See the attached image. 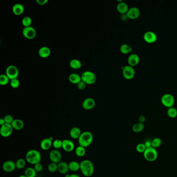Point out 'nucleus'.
Wrapping results in <instances>:
<instances>
[{
  "label": "nucleus",
  "instance_id": "f257e3e1",
  "mask_svg": "<svg viewBox=\"0 0 177 177\" xmlns=\"http://www.w3.org/2000/svg\"><path fill=\"white\" fill-rule=\"evenodd\" d=\"M80 171L82 174L86 177H89L94 172V166L92 161L85 159L80 163Z\"/></svg>",
  "mask_w": 177,
  "mask_h": 177
},
{
  "label": "nucleus",
  "instance_id": "f03ea898",
  "mask_svg": "<svg viewBox=\"0 0 177 177\" xmlns=\"http://www.w3.org/2000/svg\"><path fill=\"white\" fill-rule=\"evenodd\" d=\"M42 156L38 150L32 149L28 151L25 154V160L30 164L35 165L40 163Z\"/></svg>",
  "mask_w": 177,
  "mask_h": 177
},
{
  "label": "nucleus",
  "instance_id": "7ed1b4c3",
  "mask_svg": "<svg viewBox=\"0 0 177 177\" xmlns=\"http://www.w3.org/2000/svg\"><path fill=\"white\" fill-rule=\"evenodd\" d=\"M94 139V136L92 132L88 131H85L82 132L80 138L78 139L79 145L87 148L92 145Z\"/></svg>",
  "mask_w": 177,
  "mask_h": 177
},
{
  "label": "nucleus",
  "instance_id": "20e7f679",
  "mask_svg": "<svg viewBox=\"0 0 177 177\" xmlns=\"http://www.w3.org/2000/svg\"><path fill=\"white\" fill-rule=\"evenodd\" d=\"M143 154L145 159L150 162L156 161L158 157L157 150L153 147L146 149L145 152Z\"/></svg>",
  "mask_w": 177,
  "mask_h": 177
},
{
  "label": "nucleus",
  "instance_id": "39448f33",
  "mask_svg": "<svg viewBox=\"0 0 177 177\" xmlns=\"http://www.w3.org/2000/svg\"><path fill=\"white\" fill-rule=\"evenodd\" d=\"M82 81L87 85L94 84L96 81V75L90 71L84 72L81 75Z\"/></svg>",
  "mask_w": 177,
  "mask_h": 177
},
{
  "label": "nucleus",
  "instance_id": "423d86ee",
  "mask_svg": "<svg viewBox=\"0 0 177 177\" xmlns=\"http://www.w3.org/2000/svg\"><path fill=\"white\" fill-rule=\"evenodd\" d=\"M161 102L165 107L170 108L173 107L175 103V98L172 94H164L161 98Z\"/></svg>",
  "mask_w": 177,
  "mask_h": 177
},
{
  "label": "nucleus",
  "instance_id": "0eeeda50",
  "mask_svg": "<svg viewBox=\"0 0 177 177\" xmlns=\"http://www.w3.org/2000/svg\"><path fill=\"white\" fill-rule=\"evenodd\" d=\"M6 75L8 77L10 80L17 78L19 75L18 68L15 65H9L6 70Z\"/></svg>",
  "mask_w": 177,
  "mask_h": 177
},
{
  "label": "nucleus",
  "instance_id": "6e6552de",
  "mask_svg": "<svg viewBox=\"0 0 177 177\" xmlns=\"http://www.w3.org/2000/svg\"><path fill=\"white\" fill-rule=\"evenodd\" d=\"M123 75L126 80H132L135 75V71L134 67L130 65H126L123 68Z\"/></svg>",
  "mask_w": 177,
  "mask_h": 177
},
{
  "label": "nucleus",
  "instance_id": "1a4fd4ad",
  "mask_svg": "<svg viewBox=\"0 0 177 177\" xmlns=\"http://www.w3.org/2000/svg\"><path fill=\"white\" fill-rule=\"evenodd\" d=\"M62 154L61 152L58 150H52L49 154V158L51 160V162L58 164L62 162Z\"/></svg>",
  "mask_w": 177,
  "mask_h": 177
},
{
  "label": "nucleus",
  "instance_id": "9d476101",
  "mask_svg": "<svg viewBox=\"0 0 177 177\" xmlns=\"http://www.w3.org/2000/svg\"><path fill=\"white\" fill-rule=\"evenodd\" d=\"M13 129H14L12 125L5 124L4 125L1 126L0 134L3 137H8L13 133Z\"/></svg>",
  "mask_w": 177,
  "mask_h": 177
},
{
  "label": "nucleus",
  "instance_id": "9b49d317",
  "mask_svg": "<svg viewBox=\"0 0 177 177\" xmlns=\"http://www.w3.org/2000/svg\"><path fill=\"white\" fill-rule=\"evenodd\" d=\"M22 35L25 38L32 40L36 36V31L35 28L31 26L25 27L22 30Z\"/></svg>",
  "mask_w": 177,
  "mask_h": 177
},
{
  "label": "nucleus",
  "instance_id": "f8f14e48",
  "mask_svg": "<svg viewBox=\"0 0 177 177\" xmlns=\"http://www.w3.org/2000/svg\"><path fill=\"white\" fill-rule=\"evenodd\" d=\"M157 35L153 31H146L143 35V39L148 43H153L157 40Z\"/></svg>",
  "mask_w": 177,
  "mask_h": 177
},
{
  "label": "nucleus",
  "instance_id": "ddd939ff",
  "mask_svg": "<svg viewBox=\"0 0 177 177\" xmlns=\"http://www.w3.org/2000/svg\"><path fill=\"white\" fill-rule=\"evenodd\" d=\"M62 148L67 152H72L75 149V145L72 141L69 139H64L62 140Z\"/></svg>",
  "mask_w": 177,
  "mask_h": 177
},
{
  "label": "nucleus",
  "instance_id": "4468645a",
  "mask_svg": "<svg viewBox=\"0 0 177 177\" xmlns=\"http://www.w3.org/2000/svg\"><path fill=\"white\" fill-rule=\"evenodd\" d=\"M140 11L137 7H132L129 8L126 15L128 18L130 19H135L140 16Z\"/></svg>",
  "mask_w": 177,
  "mask_h": 177
},
{
  "label": "nucleus",
  "instance_id": "2eb2a0df",
  "mask_svg": "<svg viewBox=\"0 0 177 177\" xmlns=\"http://www.w3.org/2000/svg\"><path fill=\"white\" fill-rule=\"evenodd\" d=\"M3 170L6 172H12L14 171L16 168V164L12 161H6L2 165Z\"/></svg>",
  "mask_w": 177,
  "mask_h": 177
},
{
  "label": "nucleus",
  "instance_id": "dca6fc26",
  "mask_svg": "<svg viewBox=\"0 0 177 177\" xmlns=\"http://www.w3.org/2000/svg\"><path fill=\"white\" fill-rule=\"evenodd\" d=\"M96 105V102L92 98L85 99L82 103V107L86 110H90L94 108Z\"/></svg>",
  "mask_w": 177,
  "mask_h": 177
},
{
  "label": "nucleus",
  "instance_id": "f3484780",
  "mask_svg": "<svg viewBox=\"0 0 177 177\" xmlns=\"http://www.w3.org/2000/svg\"><path fill=\"white\" fill-rule=\"evenodd\" d=\"M70 171L69 164L65 162H60L58 164V172L62 175H67Z\"/></svg>",
  "mask_w": 177,
  "mask_h": 177
},
{
  "label": "nucleus",
  "instance_id": "a211bd4d",
  "mask_svg": "<svg viewBox=\"0 0 177 177\" xmlns=\"http://www.w3.org/2000/svg\"><path fill=\"white\" fill-rule=\"evenodd\" d=\"M52 146V141L50 138H44L40 143L41 148L44 151H47L50 149Z\"/></svg>",
  "mask_w": 177,
  "mask_h": 177
},
{
  "label": "nucleus",
  "instance_id": "6ab92c4d",
  "mask_svg": "<svg viewBox=\"0 0 177 177\" xmlns=\"http://www.w3.org/2000/svg\"><path fill=\"white\" fill-rule=\"evenodd\" d=\"M140 62V58L139 56L136 54H132L129 56L128 58V62L129 65L132 67H135Z\"/></svg>",
  "mask_w": 177,
  "mask_h": 177
},
{
  "label": "nucleus",
  "instance_id": "aec40b11",
  "mask_svg": "<svg viewBox=\"0 0 177 177\" xmlns=\"http://www.w3.org/2000/svg\"><path fill=\"white\" fill-rule=\"evenodd\" d=\"M82 132L81 130L78 127H73L71 129L69 135L71 138L73 139H78Z\"/></svg>",
  "mask_w": 177,
  "mask_h": 177
},
{
  "label": "nucleus",
  "instance_id": "412c9836",
  "mask_svg": "<svg viewBox=\"0 0 177 177\" xmlns=\"http://www.w3.org/2000/svg\"><path fill=\"white\" fill-rule=\"evenodd\" d=\"M129 9V6L125 2H120L117 5V10L121 14H126Z\"/></svg>",
  "mask_w": 177,
  "mask_h": 177
},
{
  "label": "nucleus",
  "instance_id": "4be33fe9",
  "mask_svg": "<svg viewBox=\"0 0 177 177\" xmlns=\"http://www.w3.org/2000/svg\"><path fill=\"white\" fill-rule=\"evenodd\" d=\"M51 53V49L49 47H46V46H43L41 48H40L38 51V55L41 58H47L48 57L50 56Z\"/></svg>",
  "mask_w": 177,
  "mask_h": 177
},
{
  "label": "nucleus",
  "instance_id": "5701e85b",
  "mask_svg": "<svg viewBox=\"0 0 177 177\" xmlns=\"http://www.w3.org/2000/svg\"><path fill=\"white\" fill-rule=\"evenodd\" d=\"M12 11L13 13L15 15L19 16L22 15L24 12V6L22 5V4L17 3L15 4L13 6L12 8Z\"/></svg>",
  "mask_w": 177,
  "mask_h": 177
},
{
  "label": "nucleus",
  "instance_id": "b1692460",
  "mask_svg": "<svg viewBox=\"0 0 177 177\" xmlns=\"http://www.w3.org/2000/svg\"><path fill=\"white\" fill-rule=\"evenodd\" d=\"M12 126L15 130H20L24 129L25 124L21 119H15L12 124Z\"/></svg>",
  "mask_w": 177,
  "mask_h": 177
},
{
  "label": "nucleus",
  "instance_id": "393cba45",
  "mask_svg": "<svg viewBox=\"0 0 177 177\" xmlns=\"http://www.w3.org/2000/svg\"><path fill=\"white\" fill-rule=\"evenodd\" d=\"M69 81L73 84H78L82 81L81 76L77 73H72L69 76Z\"/></svg>",
  "mask_w": 177,
  "mask_h": 177
},
{
  "label": "nucleus",
  "instance_id": "a878e982",
  "mask_svg": "<svg viewBox=\"0 0 177 177\" xmlns=\"http://www.w3.org/2000/svg\"><path fill=\"white\" fill-rule=\"evenodd\" d=\"M69 169L71 172H78L80 170V163L76 161H71L69 163Z\"/></svg>",
  "mask_w": 177,
  "mask_h": 177
},
{
  "label": "nucleus",
  "instance_id": "bb28decb",
  "mask_svg": "<svg viewBox=\"0 0 177 177\" xmlns=\"http://www.w3.org/2000/svg\"><path fill=\"white\" fill-rule=\"evenodd\" d=\"M145 129V125L143 123H138L135 124L132 127V131L135 133H139L142 132Z\"/></svg>",
  "mask_w": 177,
  "mask_h": 177
},
{
  "label": "nucleus",
  "instance_id": "cd10ccee",
  "mask_svg": "<svg viewBox=\"0 0 177 177\" xmlns=\"http://www.w3.org/2000/svg\"><path fill=\"white\" fill-rule=\"evenodd\" d=\"M70 66L73 69L77 70L81 68L82 63L80 60L76 59H73L71 60L70 62Z\"/></svg>",
  "mask_w": 177,
  "mask_h": 177
},
{
  "label": "nucleus",
  "instance_id": "c85d7f7f",
  "mask_svg": "<svg viewBox=\"0 0 177 177\" xmlns=\"http://www.w3.org/2000/svg\"><path fill=\"white\" fill-rule=\"evenodd\" d=\"M75 153L76 155L78 157H83L86 154V149L83 146L79 145L76 147L75 150Z\"/></svg>",
  "mask_w": 177,
  "mask_h": 177
},
{
  "label": "nucleus",
  "instance_id": "c756f323",
  "mask_svg": "<svg viewBox=\"0 0 177 177\" xmlns=\"http://www.w3.org/2000/svg\"><path fill=\"white\" fill-rule=\"evenodd\" d=\"M36 173L33 167H28L25 170L24 175L27 177H36Z\"/></svg>",
  "mask_w": 177,
  "mask_h": 177
},
{
  "label": "nucleus",
  "instance_id": "7c9ffc66",
  "mask_svg": "<svg viewBox=\"0 0 177 177\" xmlns=\"http://www.w3.org/2000/svg\"><path fill=\"white\" fill-rule=\"evenodd\" d=\"M132 51V47L127 44H124L120 47V51L123 54H127Z\"/></svg>",
  "mask_w": 177,
  "mask_h": 177
},
{
  "label": "nucleus",
  "instance_id": "2f4dec72",
  "mask_svg": "<svg viewBox=\"0 0 177 177\" xmlns=\"http://www.w3.org/2000/svg\"><path fill=\"white\" fill-rule=\"evenodd\" d=\"M26 160L24 159H19L17 160L16 162H15L16 164V166L17 169H22L25 168V167L26 165Z\"/></svg>",
  "mask_w": 177,
  "mask_h": 177
},
{
  "label": "nucleus",
  "instance_id": "473e14b6",
  "mask_svg": "<svg viewBox=\"0 0 177 177\" xmlns=\"http://www.w3.org/2000/svg\"><path fill=\"white\" fill-rule=\"evenodd\" d=\"M47 169L51 173H55L57 171H58V164L51 162L48 165Z\"/></svg>",
  "mask_w": 177,
  "mask_h": 177
},
{
  "label": "nucleus",
  "instance_id": "72a5a7b5",
  "mask_svg": "<svg viewBox=\"0 0 177 177\" xmlns=\"http://www.w3.org/2000/svg\"><path fill=\"white\" fill-rule=\"evenodd\" d=\"M167 115L172 119H174L177 116V110L174 107L168 108L167 110Z\"/></svg>",
  "mask_w": 177,
  "mask_h": 177
},
{
  "label": "nucleus",
  "instance_id": "f704fd0d",
  "mask_svg": "<svg viewBox=\"0 0 177 177\" xmlns=\"http://www.w3.org/2000/svg\"><path fill=\"white\" fill-rule=\"evenodd\" d=\"M162 143V141L159 138H155L152 140V147L156 149L159 148Z\"/></svg>",
  "mask_w": 177,
  "mask_h": 177
},
{
  "label": "nucleus",
  "instance_id": "c9c22d12",
  "mask_svg": "<svg viewBox=\"0 0 177 177\" xmlns=\"http://www.w3.org/2000/svg\"><path fill=\"white\" fill-rule=\"evenodd\" d=\"M31 24H32V20L30 17H25L22 20V24L24 25V28L30 27Z\"/></svg>",
  "mask_w": 177,
  "mask_h": 177
},
{
  "label": "nucleus",
  "instance_id": "e433bc0d",
  "mask_svg": "<svg viewBox=\"0 0 177 177\" xmlns=\"http://www.w3.org/2000/svg\"><path fill=\"white\" fill-rule=\"evenodd\" d=\"M9 80V78L6 74H1L0 75V84L1 85H7Z\"/></svg>",
  "mask_w": 177,
  "mask_h": 177
},
{
  "label": "nucleus",
  "instance_id": "4c0bfd02",
  "mask_svg": "<svg viewBox=\"0 0 177 177\" xmlns=\"http://www.w3.org/2000/svg\"><path fill=\"white\" fill-rule=\"evenodd\" d=\"M62 140L60 139H56L54 141H52V146L54 147V148L56 150H58L60 148H62Z\"/></svg>",
  "mask_w": 177,
  "mask_h": 177
},
{
  "label": "nucleus",
  "instance_id": "58836bf2",
  "mask_svg": "<svg viewBox=\"0 0 177 177\" xmlns=\"http://www.w3.org/2000/svg\"><path fill=\"white\" fill-rule=\"evenodd\" d=\"M146 148L144 143H139L136 146V151L139 153H143Z\"/></svg>",
  "mask_w": 177,
  "mask_h": 177
},
{
  "label": "nucleus",
  "instance_id": "ea45409f",
  "mask_svg": "<svg viewBox=\"0 0 177 177\" xmlns=\"http://www.w3.org/2000/svg\"><path fill=\"white\" fill-rule=\"evenodd\" d=\"M10 85H11V87L13 88H17L19 86L20 82L17 78H15V79L11 80Z\"/></svg>",
  "mask_w": 177,
  "mask_h": 177
},
{
  "label": "nucleus",
  "instance_id": "a19ab883",
  "mask_svg": "<svg viewBox=\"0 0 177 177\" xmlns=\"http://www.w3.org/2000/svg\"><path fill=\"white\" fill-rule=\"evenodd\" d=\"M3 119H4L5 122L6 124H10V125H12L13 121H14V119L13 116L11 115H9V114L5 116Z\"/></svg>",
  "mask_w": 177,
  "mask_h": 177
},
{
  "label": "nucleus",
  "instance_id": "79ce46f5",
  "mask_svg": "<svg viewBox=\"0 0 177 177\" xmlns=\"http://www.w3.org/2000/svg\"><path fill=\"white\" fill-rule=\"evenodd\" d=\"M33 168H35V169L36 171V172H42V170H43V165L40 163H38V164L35 165Z\"/></svg>",
  "mask_w": 177,
  "mask_h": 177
},
{
  "label": "nucleus",
  "instance_id": "37998d69",
  "mask_svg": "<svg viewBox=\"0 0 177 177\" xmlns=\"http://www.w3.org/2000/svg\"><path fill=\"white\" fill-rule=\"evenodd\" d=\"M86 84L85 83V82H84L83 81L80 82L79 83L77 84V86H78V88L80 89V90H83L84 89L86 88Z\"/></svg>",
  "mask_w": 177,
  "mask_h": 177
},
{
  "label": "nucleus",
  "instance_id": "c03bdc74",
  "mask_svg": "<svg viewBox=\"0 0 177 177\" xmlns=\"http://www.w3.org/2000/svg\"><path fill=\"white\" fill-rule=\"evenodd\" d=\"M48 2V0H36V3L39 5H44Z\"/></svg>",
  "mask_w": 177,
  "mask_h": 177
},
{
  "label": "nucleus",
  "instance_id": "a18cd8bd",
  "mask_svg": "<svg viewBox=\"0 0 177 177\" xmlns=\"http://www.w3.org/2000/svg\"><path fill=\"white\" fill-rule=\"evenodd\" d=\"M144 145H145L146 149L152 147V140H147L145 142Z\"/></svg>",
  "mask_w": 177,
  "mask_h": 177
},
{
  "label": "nucleus",
  "instance_id": "49530a36",
  "mask_svg": "<svg viewBox=\"0 0 177 177\" xmlns=\"http://www.w3.org/2000/svg\"><path fill=\"white\" fill-rule=\"evenodd\" d=\"M145 116L144 115H141L139 116V123H143L145 122Z\"/></svg>",
  "mask_w": 177,
  "mask_h": 177
},
{
  "label": "nucleus",
  "instance_id": "de8ad7c7",
  "mask_svg": "<svg viewBox=\"0 0 177 177\" xmlns=\"http://www.w3.org/2000/svg\"><path fill=\"white\" fill-rule=\"evenodd\" d=\"M5 124H6L5 122L4 121V119H0V125L1 126H3V125H4Z\"/></svg>",
  "mask_w": 177,
  "mask_h": 177
},
{
  "label": "nucleus",
  "instance_id": "09e8293b",
  "mask_svg": "<svg viewBox=\"0 0 177 177\" xmlns=\"http://www.w3.org/2000/svg\"><path fill=\"white\" fill-rule=\"evenodd\" d=\"M69 177H80L79 175H76V174H71L70 175Z\"/></svg>",
  "mask_w": 177,
  "mask_h": 177
},
{
  "label": "nucleus",
  "instance_id": "8fccbe9b",
  "mask_svg": "<svg viewBox=\"0 0 177 177\" xmlns=\"http://www.w3.org/2000/svg\"><path fill=\"white\" fill-rule=\"evenodd\" d=\"M19 177H27V176H25V175H20L19 176Z\"/></svg>",
  "mask_w": 177,
  "mask_h": 177
}]
</instances>
